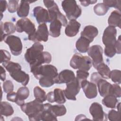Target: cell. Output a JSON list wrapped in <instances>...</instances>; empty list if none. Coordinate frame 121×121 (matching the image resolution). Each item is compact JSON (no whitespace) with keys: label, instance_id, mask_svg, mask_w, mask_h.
<instances>
[{"label":"cell","instance_id":"603a6c76","mask_svg":"<svg viewBox=\"0 0 121 121\" xmlns=\"http://www.w3.org/2000/svg\"><path fill=\"white\" fill-rule=\"evenodd\" d=\"M51 104L49 103L43 104V109L41 114V120L43 121H57L56 117L51 110Z\"/></svg>","mask_w":121,"mask_h":121},{"label":"cell","instance_id":"ab89813d","mask_svg":"<svg viewBox=\"0 0 121 121\" xmlns=\"http://www.w3.org/2000/svg\"><path fill=\"white\" fill-rule=\"evenodd\" d=\"M89 75V74L87 71L78 69L77 71L76 78L78 79L80 83V82L82 80L86 79L88 77Z\"/></svg>","mask_w":121,"mask_h":121},{"label":"cell","instance_id":"9c48e42d","mask_svg":"<svg viewBox=\"0 0 121 121\" xmlns=\"http://www.w3.org/2000/svg\"><path fill=\"white\" fill-rule=\"evenodd\" d=\"M16 31L18 33L26 32L28 36L33 35L36 32L35 24L28 18L19 19L16 24Z\"/></svg>","mask_w":121,"mask_h":121},{"label":"cell","instance_id":"f6af8a7d","mask_svg":"<svg viewBox=\"0 0 121 121\" xmlns=\"http://www.w3.org/2000/svg\"><path fill=\"white\" fill-rule=\"evenodd\" d=\"M101 78H102L98 72H94L92 74L91 76L90 80L92 81V82L95 84H96L97 82Z\"/></svg>","mask_w":121,"mask_h":121},{"label":"cell","instance_id":"74e56055","mask_svg":"<svg viewBox=\"0 0 121 121\" xmlns=\"http://www.w3.org/2000/svg\"><path fill=\"white\" fill-rule=\"evenodd\" d=\"M107 118L111 121H120V111H116L114 110H111L108 113Z\"/></svg>","mask_w":121,"mask_h":121},{"label":"cell","instance_id":"277c9868","mask_svg":"<svg viewBox=\"0 0 121 121\" xmlns=\"http://www.w3.org/2000/svg\"><path fill=\"white\" fill-rule=\"evenodd\" d=\"M21 110L28 116L30 121H41V114L43 109V104L35 99L20 106Z\"/></svg>","mask_w":121,"mask_h":121},{"label":"cell","instance_id":"7dc6e473","mask_svg":"<svg viewBox=\"0 0 121 121\" xmlns=\"http://www.w3.org/2000/svg\"><path fill=\"white\" fill-rule=\"evenodd\" d=\"M0 12L2 14L3 12H4L7 7L8 4L6 0H0Z\"/></svg>","mask_w":121,"mask_h":121},{"label":"cell","instance_id":"9a60e30c","mask_svg":"<svg viewBox=\"0 0 121 121\" xmlns=\"http://www.w3.org/2000/svg\"><path fill=\"white\" fill-rule=\"evenodd\" d=\"M81 88H82L86 96L89 99H93L97 95V90L96 85L87 81L86 79L80 82Z\"/></svg>","mask_w":121,"mask_h":121},{"label":"cell","instance_id":"ee69618b","mask_svg":"<svg viewBox=\"0 0 121 121\" xmlns=\"http://www.w3.org/2000/svg\"><path fill=\"white\" fill-rule=\"evenodd\" d=\"M6 97L8 101L16 103L17 101V93L12 91L7 93Z\"/></svg>","mask_w":121,"mask_h":121},{"label":"cell","instance_id":"44dd1931","mask_svg":"<svg viewBox=\"0 0 121 121\" xmlns=\"http://www.w3.org/2000/svg\"><path fill=\"white\" fill-rule=\"evenodd\" d=\"M96 84L99 93L101 96L104 97L106 95H111L112 84L102 78L100 79Z\"/></svg>","mask_w":121,"mask_h":121},{"label":"cell","instance_id":"816d5d0a","mask_svg":"<svg viewBox=\"0 0 121 121\" xmlns=\"http://www.w3.org/2000/svg\"><path fill=\"white\" fill-rule=\"evenodd\" d=\"M0 78L1 80L3 81H4L6 79L5 70L1 66H0Z\"/></svg>","mask_w":121,"mask_h":121},{"label":"cell","instance_id":"d4e9b609","mask_svg":"<svg viewBox=\"0 0 121 121\" xmlns=\"http://www.w3.org/2000/svg\"><path fill=\"white\" fill-rule=\"evenodd\" d=\"M62 24L59 20H54L50 23L49 35L53 37H58L60 35Z\"/></svg>","mask_w":121,"mask_h":121},{"label":"cell","instance_id":"6da1fadb","mask_svg":"<svg viewBox=\"0 0 121 121\" xmlns=\"http://www.w3.org/2000/svg\"><path fill=\"white\" fill-rule=\"evenodd\" d=\"M30 71L35 77L39 80L40 85L43 87H49L53 85L58 75L57 68L50 64L30 68Z\"/></svg>","mask_w":121,"mask_h":121},{"label":"cell","instance_id":"f35d334b","mask_svg":"<svg viewBox=\"0 0 121 121\" xmlns=\"http://www.w3.org/2000/svg\"><path fill=\"white\" fill-rule=\"evenodd\" d=\"M18 0H9L8 4V10L10 13H14L17 11L18 8Z\"/></svg>","mask_w":121,"mask_h":121},{"label":"cell","instance_id":"60d3db41","mask_svg":"<svg viewBox=\"0 0 121 121\" xmlns=\"http://www.w3.org/2000/svg\"><path fill=\"white\" fill-rule=\"evenodd\" d=\"M111 95H112L117 98H120L121 97V90L119 85L117 84H112Z\"/></svg>","mask_w":121,"mask_h":121},{"label":"cell","instance_id":"8d00e7d4","mask_svg":"<svg viewBox=\"0 0 121 121\" xmlns=\"http://www.w3.org/2000/svg\"><path fill=\"white\" fill-rule=\"evenodd\" d=\"M121 0H103V3L105 4L107 7L111 8L113 7L119 10V11H121Z\"/></svg>","mask_w":121,"mask_h":121},{"label":"cell","instance_id":"83f0119b","mask_svg":"<svg viewBox=\"0 0 121 121\" xmlns=\"http://www.w3.org/2000/svg\"><path fill=\"white\" fill-rule=\"evenodd\" d=\"M29 1L21 0L17 11V16L20 17L25 18L29 14Z\"/></svg>","mask_w":121,"mask_h":121},{"label":"cell","instance_id":"836d02e7","mask_svg":"<svg viewBox=\"0 0 121 121\" xmlns=\"http://www.w3.org/2000/svg\"><path fill=\"white\" fill-rule=\"evenodd\" d=\"M51 110L56 117L63 116L65 115L67 112V110L65 106L61 104L51 105Z\"/></svg>","mask_w":121,"mask_h":121},{"label":"cell","instance_id":"ffe728a7","mask_svg":"<svg viewBox=\"0 0 121 121\" xmlns=\"http://www.w3.org/2000/svg\"><path fill=\"white\" fill-rule=\"evenodd\" d=\"M98 34V29L91 25L86 26L85 27L83 30L81 32V36H83L88 39L90 43H92L94 38Z\"/></svg>","mask_w":121,"mask_h":121},{"label":"cell","instance_id":"4fadbf2b","mask_svg":"<svg viewBox=\"0 0 121 121\" xmlns=\"http://www.w3.org/2000/svg\"><path fill=\"white\" fill-rule=\"evenodd\" d=\"M89 112L93 117L94 121H107L106 114L103 111L102 106L97 102L91 104L89 108Z\"/></svg>","mask_w":121,"mask_h":121},{"label":"cell","instance_id":"d6986e66","mask_svg":"<svg viewBox=\"0 0 121 121\" xmlns=\"http://www.w3.org/2000/svg\"><path fill=\"white\" fill-rule=\"evenodd\" d=\"M81 24L76 20H71L66 26L65 33L69 37H74L78 33Z\"/></svg>","mask_w":121,"mask_h":121},{"label":"cell","instance_id":"7a4b0ae2","mask_svg":"<svg viewBox=\"0 0 121 121\" xmlns=\"http://www.w3.org/2000/svg\"><path fill=\"white\" fill-rule=\"evenodd\" d=\"M116 28L112 26H109L104 32L102 41L105 45L104 52L109 58H112L116 53L115 44L116 42Z\"/></svg>","mask_w":121,"mask_h":121},{"label":"cell","instance_id":"5b68a950","mask_svg":"<svg viewBox=\"0 0 121 121\" xmlns=\"http://www.w3.org/2000/svg\"><path fill=\"white\" fill-rule=\"evenodd\" d=\"M70 66L74 69L88 71L92 66V60L88 56H83L80 53H76L70 60Z\"/></svg>","mask_w":121,"mask_h":121},{"label":"cell","instance_id":"5bb4252c","mask_svg":"<svg viewBox=\"0 0 121 121\" xmlns=\"http://www.w3.org/2000/svg\"><path fill=\"white\" fill-rule=\"evenodd\" d=\"M49 16V23L54 20H60L63 26L67 25L68 21L66 17L60 11L58 5L55 3L52 6L48 9Z\"/></svg>","mask_w":121,"mask_h":121},{"label":"cell","instance_id":"cb8c5ba5","mask_svg":"<svg viewBox=\"0 0 121 121\" xmlns=\"http://www.w3.org/2000/svg\"><path fill=\"white\" fill-rule=\"evenodd\" d=\"M121 15L120 11L118 10L113 11L108 19V23L109 26L113 27H118L121 28Z\"/></svg>","mask_w":121,"mask_h":121},{"label":"cell","instance_id":"b9f144b4","mask_svg":"<svg viewBox=\"0 0 121 121\" xmlns=\"http://www.w3.org/2000/svg\"><path fill=\"white\" fill-rule=\"evenodd\" d=\"M3 89L5 93H9L12 92L14 89V85L10 80H6L3 84Z\"/></svg>","mask_w":121,"mask_h":121},{"label":"cell","instance_id":"1f68e13d","mask_svg":"<svg viewBox=\"0 0 121 121\" xmlns=\"http://www.w3.org/2000/svg\"><path fill=\"white\" fill-rule=\"evenodd\" d=\"M53 92L54 102L59 104H63L66 102L65 96L63 90L60 88H55Z\"/></svg>","mask_w":121,"mask_h":121},{"label":"cell","instance_id":"7bdbcfd3","mask_svg":"<svg viewBox=\"0 0 121 121\" xmlns=\"http://www.w3.org/2000/svg\"><path fill=\"white\" fill-rule=\"evenodd\" d=\"M1 61L0 63H3L9 61L11 59V55L9 52L5 50H0Z\"/></svg>","mask_w":121,"mask_h":121},{"label":"cell","instance_id":"681fc988","mask_svg":"<svg viewBox=\"0 0 121 121\" xmlns=\"http://www.w3.org/2000/svg\"><path fill=\"white\" fill-rule=\"evenodd\" d=\"M46 99L48 102L50 103H54V97H53V92H50L46 95Z\"/></svg>","mask_w":121,"mask_h":121},{"label":"cell","instance_id":"2e32d148","mask_svg":"<svg viewBox=\"0 0 121 121\" xmlns=\"http://www.w3.org/2000/svg\"><path fill=\"white\" fill-rule=\"evenodd\" d=\"M33 15L39 25L49 22L48 11L42 7H35L33 9Z\"/></svg>","mask_w":121,"mask_h":121},{"label":"cell","instance_id":"ba28073f","mask_svg":"<svg viewBox=\"0 0 121 121\" xmlns=\"http://www.w3.org/2000/svg\"><path fill=\"white\" fill-rule=\"evenodd\" d=\"M4 41L9 45L11 53L13 55L18 56L21 54L23 45L19 37L14 35H9L7 36Z\"/></svg>","mask_w":121,"mask_h":121},{"label":"cell","instance_id":"7c38bea8","mask_svg":"<svg viewBox=\"0 0 121 121\" xmlns=\"http://www.w3.org/2000/svg\"><path fill=\"white\" fill-rule=\"evenodd\" d=\"M49 35V33L46 23H43L39 25L37 30L33 35L28 36V39L35 42L41 41L46 42L48 41Z\"/></svg>","mask_w":121,"mask_h":121},{"label":"cell","instance_id":"bcb514c9","mask_svg":"<svg viewBox=\"0 0 121 121\" xmlns=\"http://www.w3.org/2000/svg\"><path fill=\"white\" fill-rule=\"evenodd\" d=\"M115 49L116 51V53H121V36L120 35L115 44Z\"/></svg>","mask_w":121,"mask_h":121},{"label":"cell","instance_id":"30bf717a","mask_svg":"<svg viewBox=\"0 0 121 121\" xmlns=\"http://www.w3.org/2000/svg\"><path fill=\"white\" fill-rule=\"evenodd\" d=\"M66 88L63 90L65 96L67 99L70 100H76V95L79 92L81 86L78 79L75 78L66 84Z\"/></svg>","mask_w":121,"mask_h":121},{"label":"cell","instance_id":"d6a6232c","mask_svg":"<svg viewBox=\"0 0 121 121\" xmlns=\"http://www.w3.org/2000/svg\"><path fill=\"white\" fill-rule=\"evenodd\" d=\"M34 94L35 99L40 102L43 103L47 100L45 92L38 86L34 87Z\"/></svg>","mask_w":121,"mask_h":121},{"label":"cell","instance_id":"3957f363","mask_svg":"<svg viewBox=\"0 0 121 121\" xmlns=\"http://www.w3.org/2000/svg\"><path fill=\"white\" fill-rule=\"evenodd\" d=\"M3 66L9 72L10 77L23 86H26L29 81V76L21 70L20 65L16 62L9 61L2 63Z\"/></svg>","mask_w":121,"mask_h":121},{"label":"cell","instance_id":"f1b7e54d","mask_svg":"<svg viewBox=\"0 0 121 121\" xmlns=\"http://www.w3.org/2000/svg\"><path fill=\"white\" fill-rule=\"evenodd\" d=\"M95 69L97 70L98 73L102 78L104 79L109 78V75L111 71L110 69L104 62L98 64Z\"/></svg>","mask_w":121,"mask_h":121},{"label":"cell","instance_id":"f546056e","mask_svg":"<svg viewBox=\"0 0 121 121\" xmlns=\"http://www.w3.org/2000/svg\"><path fill=\"white\" fill-rule=\"evenodd\" d=\"M102 102L106 107L114 109L116 108L117 104H118V100L117 97L112 95H108L104 97V98L102 100Z\"/></svg>","mask_w":121,"mask_h":121},{"label":"cell","instance_id":"8fae6325","mask_svg":"<svg viewBox=\"0 0 121 121\" xmlns=\"http://www.w3.org/2000/svg\"><path fill=\"white\" fill-rule=\"evenodd\" d=\"M88 55L92 60V65L95 68L96 66L103 62V50L99 45H94L89 48L87 51Z\"/></svg>","mask_w":121,"mask_h":121},{"label":"cell","instance_id":"e0dca14e","mask_svg":"<svg viewBox=\"0 0 121 121\" xmlns=\"http://www.w3.org/2000/svg\"><path fill=\"white\" fill-rule=\"evenodd\" d=\"M76 77L74 72L69 69H64L58 74L56 78L55 84H67L72 81Z\"/></svg>","mask_w":121,"mask_h":121},{"label":"cell","instance_id":"7402d4cb","mask_svg":"<svg viewBox=\"0 0 121 121\" xmlns=\"http://www.w3.org/2000/svg\"><path fill=\"white\" fill-rule=\"evenodd\" d=\"M29 95V90L27 87H20L17 92V101L16 104L19 106H22L25 104V100L28 98Z\"/></svg>","mask_w":121,"mask_h":121},{"label":"cell","instance_id":"52a82bcc","mask_svg":"<svg viewBox=\"0 0 121 121\" xmlns=\"http://www.w3.org/2000/svg\"><path fill=\"white\" fill-rule=\"evenodd\" d=\"M43 50V45L39 42H35L31 47L26 50L25 54L26 60L29 65L33 63L41 56Z\"/></svg>","mask_w":121,"mask_h":121},{"label":"cell","instance_id":"4dcf8cb0","mask_svg":"<svg viewBox=\"0 0 121 121\" xmlns=\"http://www.w3.org/2000/svg\"><path fill=\"white\" fill-rule=\"evenodd\" d=\"M14 113V110L10 104L8 102L3 101L0 103V115L8 117L11 116Z\"/></svg>","mask_w":121,"mask_h":121},{"label":"cell","instance_id":"8992f818","mask_svg":"<svg viewBox=\"0 0 121 121\" xmlns=\"http://www.w3.org/2000/svg\"><path fill=\"white\" fill-rule=\"evenodd\" d=\"M61 6L66 13L68 19L69 20H76L80 16L82 13L81 7L74 0H66L62 1Z\"/></svg>","mask_w":121,"mask_h":121},{"label":"cell","instance_id":"e575fe53","mask_svg":"<svg viewBox=\"0 0 121 121\" xmlns=\"http://www.w3.org/2000/svg\"><path fill=\"white\" fill-rule=\"evenodd\" d=\"M109 8L103 3H99L94 7V11L96 15L99 16H104L108 12Z\"/></svg>","mask_w":121,"mask_h":121},{"label":"cell","instance_id":"c3c4849f","mask_svg":"<svg viewBox=\"0 0 121 121\" xmlns=\"http://www.w3.org/2000/svg\"><path fill=\"white\" fill-rule=\"evenodd\" d=\"M79 2L82 6L86 7L90 4H95L97 2V0H80Z\"/></svg>","mask_w":121,"mask_h":121},{"label":"cell","instance_id":"ac0fdd59","mask_svg":"<svg viewBox=\"0 0 121 121\" xmlns=\"http://www.w3.org/2000/svg\"><path fill=\"white\" fill-rule=\"evenodd\" d=\"M0 30H1V38L0 42L4 40L5 38L15 32L16 27L15 25L10 22H5L3 23L0 22Z\"/></svg>","mask_w":121,"mask_h":121},{"label":"cell","instance_id":"484cf974","mask_svg":"<svg viewBox=\"0 0 121 121\" xmlns=\"http://www.w3.org/2000/svg\"><path fill=\"white\" fill-rule=\"evenodd\" d=\"M52 60V55L48 52H43L41 56L33 63L30 65V68L42 65L43 63H50Z\"/></svg>","mask_w":121,"mask_h":121},{"label":"cell","instance_id":"4316f807","mask_svg":"<svg viewBox=\"0 0 121 121\" xmlns=\"http://www.w3.org/2000/svg\"><path fill=\"white\" fill-rule=\"evenodd\" d=\"M90 43L88 39L83 36H80L76 43V48L80 52L85 53L87 52Z\"/></svg>","mask_w":121,"mask_h":121},{"label":"cell","instance_id":"f907efd6","mask_svg":"<svg viewBox=\"0 0 121 121\" xmlns=\"http://www.w3.org/2000/svg\"><path fill=\"white\" fill-rule=\"evenodd\" d=\"M43 2L44 6L47 9H49V8H50L55 3L54 0H43Z\"/></svg>","mask_w":121,"mask_h":121},{"label":"cell","instance_id":"d590c367","mask_svg":"<svg viewBox=\"0 0 121 121\" xmlns=\"http://www.w3.org/2000/svg\"><path fill=\"white\" fill-rule=\"evenodd\" d=\"M110 78L112 82L117 84H120L121 83V71L118 69H114L110 71L109 75Z\"/></svg>","mask_w":121,"mask_h":121}]
</instances>
